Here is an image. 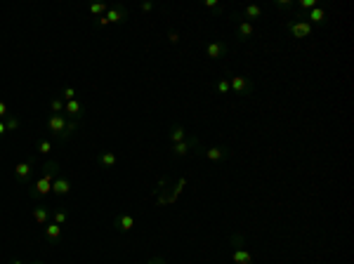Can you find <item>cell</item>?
Here are the masks:
<instances>
[{
	"label": "cell",
	"mask_w": 354,
	"mask_h": 264,
	"mask_svg": "<svg viewBox=\"0 0 354 264\" xmlns=\"http://www.w3.org/2000/svg\"><path fill=\"white\" fill-rule=\"evenodd\" d=\"M142 10H144V12H151V10H154V3H149V0L142 3Z\"/></svg>",
	"instance_id": "cell-33"
},
{
	"label": "cell",
	"mask_w": 354,
	"mask_h": 264,
	"mask_svg": "<svg viewBox=\"0 0 354 264\" xmlns=\"http://www.w3.org/2000/svg\"><path fill=\"white\" fill-rule=\"evenodd\" d=\"M146 264H165V259H163V257H151Z\"/></svg>",
	"instance_id": "cell-32"
},
{
	"label": "cell",
	"mask_w": 354,
	"mask_h": 264,
	"mask_svg": "<svg viewBox=\"0 0 354 264\" xmlns=\"http://www.w3.org/2000/svg\"><path fill=\"white\" fill-rule=\"evenodd\" d=\"M64 106H66V101H64L62 97H54V99L50 101V109H52V113H64Z\"/></svg>",
	"instance_id": "cell-26"
},
{
	"label": "cell",
	"mask_w": 354,
	"mask_h": 264,
	"mask_svg": "<svg viewBox=\"0 0 354 264\" xmlns=\"http://www.w3.org/2000/svg\"><path fill=\"white\" fill-rule=\"evenodd\" d=\"M227 80H229V87H231V92H236L239 97H248V94H253L255 85H253V80L246 76H234V73H227Z\"/></svg>",
	"instance_id": "cell-5"
},
{
	"label": "cell",
	"mask_w": 354,
	"mask_h": 264,
	"mask_svg": "<svg viewBox=\"0 0 354 264\" xmlns=\"http://www.w3.org/2000/svg\"><path fill=\"white\" fill-rule=\"evenodd\" d=\"M253 36H255V24L241 19V22L236 24V40H239V43H246V40H250Z\"/></svg>",
	"instance_id": "cell-10"
},
{
	"label": "cell",
	"mask_w": 354,
	"mask_h": 264,
	"mask_svg": "<svg viewBox=\"0 0 354 264\" xmlns=\"http://www.w3.org/2000/svg\"><path fill=\"white\" fill-rule=\"evenodd\" d=\"M71 189H73V184H71V177H64V175H59V177L52 182V194L54 196H69Z\"/></svg>",
	"instance_id": "cell-11"
},
{
	"label": "cell",
	"mask_w": 354,
	"mask_h": 264,
	"mask_svg": "<svg viewBox=\"0 0 354 264\" xmlns=\"http://www.w3.org/2000/svg\"><path fill=\"white\" fill-rule=\"evenodd\" d=\"M229 248H231V259H234V264H253V257H250V252L246 250V236H243V233H231Z\"/></svg>",
	"instance_id": "cell-2"
},
{
	"label": "cell",
	"mask_w": 354,
	"mask_h": 264,
	"mask_svg": "<svg viewBox=\"0 0 354 264\" xmlns=\"http://www.w3.org/2000/svg\"><path fill=\"white\" fill-rule=\"evenodd\" d=\"M168 40L172 43V45H175V43H180V33H177V31H170V33H168Z\"/></svg>",
	"instance_id": "cell-31"
},
{
	"label": "cell",
	"mask_w": 354,
	"mask_h": 264,
	"mask_svg": "<svg viewBox=\"0 0 354 264\" xmlns=\"http://www.w3.org/2000/svg\"><path fill=\"white\" fill-rule=\"evenodd\" d=\"M116 163H118V158H116L114 151H102V154H100V165H102V168H114Z\"/></svg>",
	"instance_id": "cell-19"
},
{
	"label": "cell",
	"mask_w": 354,
	"mask_h": 264,
	"mask_svg": "<svg viewBox=\"0 0 354 264\" xmlns=\"http://www.w3.org/2000/svg\"><path fill=\"white\" fill-rule=\"evenodd\" d=\"M31 264H45V262H31Z\"/></svg>",
	"instance_id": "cell-36"
},
{
	"label": "cell",
	"mask_w": 354,
	"mask_h": 264,
	"mask_svg": "<svg viewBox=\"0 0 354 264\" xmlns=\"http://www.w3.org/2000/svg\"><path fill=\"white\" fill-rule=\"evenodd\" d=\"M45 238L47 241H59V238H62V226L54 224V222H47L45 224Z\"/></svg>",
	"instance_id": "cell-17"
},
{
	"label": "cell",
	"mask_w": 354,
	"mask_h": 264,
	"mask_svg": "<svg viewBox=\"0 0 354 264\" xmlns=\"http://www.w3.org/2000/svg\"><path fill=\"white\" fill-rule=\"evenodd\" d=\"M10 264H24V262H22V259H12V262H10Z\"/></svg>",
	"instance_id": "cell-35"
},
{
	"label": "cell",
	"mask_w": 354,
	"mask_h": 264,
	"mask_svg": "<svg viewBox=\"0 0 354 264\" xmlns=\"http://www.w3.org/2000/svg\"><path fill=\"white\" fill-rule=\"evenodd\" d=\"M196 154L203 156V158H208V161H224V158L231 156V149L229 147H210V149L196 147Z\"/></svg>",
	"instance_id": "cell-8"
},
{
	"label": "cell",
	"mask_w": 354,
	"mask_h": 264,
	"mask_svg": "<svg viewBox=\"0 0 354 264\" xmlns=\"http://www.w3.org/2000/svg\"><path fill=\"white\" fill-rule=\"evenodd\" d=\"M52 149H54V142L52 140H40L38 144H36V151H38V154H43V156H47Z\"/></svg>",
	"instance_id": "cell-23"
},
{
	"label": "cell",
	"mask_w": 354,
	"mask_h": 264,
	"mask_svg": "<svg viewBox=\"0 0 354 264\" xmlns=\"http://www.w3.org/2000/svg\"><path fill=\"white\" fill-rule=\"evenodd\" d=\"M64 116L69 118V120H78V123H80V118H83V104H80L78 99L66 101V106H64Z\"/></svg>",
	"instance_id": "cell-13"
},
{
	"label": "cell",
	"mask_w": 354,
	"mask_h": 264,
	"mask_svg": "<svg viewBox=\"0 0 354 264\" xmlns=\"http://www.w3.org/2000/svg\"><path fill=\"white\" fill-rule=\"evenodd\" d=\"M59 177V163L57 161H47L43 165V172H40V177L36 179L29 189V196L31 198H45L47 194H52V182Z\"/></svg>",
	"instance_id": "cell-1"
},
{
	"label": "cell",
	"mask_w": 354,
	"mask_h": 264,
	"mask_svg": "<svg viewBox=\"0 0 354 264\" xmlns=\"http://www.w3.org/2000/svg\"><path fill=\"white\" fill-rule=\"evenodd\" d=\"M5 116H10V109H8V104H5V101H0V120H3Z\"/></svg>",
	"instance_id": "cell-30"
},
{
	"label": "cell",
	"mask_w": 354,
	"mask_h": 264,
	"mask_svg": "<svg viewBox=\"0 0 354 264\" xmlns=\"http://www.w3.org/2000/svg\"><path fill=\"white\" fill-rule=\"evenodd\" d=\"M5 132H8V130H5V123H3V120H0V137H3V135H5Z\"/></svg>",
	"instance_id": "cell-34"
},
{
	"label": "cell",
	"mask_w": 354,
	"mask_h": 264,
	"mask_svg": "<svg viewBox=\"0 0 354 264\" xmlns=\"http://www.w3.org/2000/svg\"><path fill=\"white\" fill-rule=\"evenodd\" d=\"M274 8L281 10V12H286V10L295 8V3H293V0H274Z\"/></svg>",
	"instance_id": "cell-28"
},
{
	"label": "cell",
	"mask_w": 354,
	"mask_h": 264,
	"mask_svg": "<svg viewBox=\"0 0 354 264\" xmlns=\"http://www.w3.org/2000/svg\"><path fill=\"white\" fill-rule=\"evenodd\" d=\"M227 52H229V45L224 40H210L208 45H206L208 59H222V57H227Z\"/></svg>",
	"instance_id": "cell-9"
},
{
	"label": "cell",
	"mask_w": 354,
	"mask_h": 264,
	"mask_svg": "<svg viewBox=\"0 0 354 264\" xmlns=\"http://www.w3.org/2000/svg\"><path fill=\"white\" fill-rule=\"evenodd\" d=\"M33 219L38 222V226H45L52 219V210L47 205H38V208H33Z\"/></svg>",
	"instance_id": "cell-15"
},
{
	"label": "cell",
	"mask_w": 354,
	"mask_h": 264,
	"mask_svg": "<svg viewBox=\"0 0 354 264\" xmlns=\"http://www.w3.org/2000/svg\"><path fill=\"white\" fill-rule=\"evenodd\" d=\"M203 8L213 15H222V3L220 0H203Z\"/></svg>",
	"instance_id": "cell-22"
},
{
	"label": "cell",
	"mask_w": 354,
	"mask_h": 264,
	"mask_svg": "<svg viewBox=\"0 0 354 264\" xmlns=\"http://www.w3.org/2000/svg\"><path fill=\"white\" fill-rule=\"evenodd\" d=\"M187 137H189V132H187L182 125H172V127H170V142H172V144H177V142H185Z\"/></svg>",
	"instance_id": "cell-18"
},
{
	"label": "cell",
	"mask_w": 354,
	"mask_h": 264,
	"mask_svg": "<svg viewBox=\"0 0 354 264\" xmlns=\"http://www.w3.org/2000/svg\"><path fill=\"white\" fill-rule=\"evenodd\" d=\"M3 123H5V130H8V132L19 130V125H22V123H19V118H17V116H12V113L3 118Z\"/></svg>",
	"instance_id": "cell-24"
},
{
	"label": "cell",
	"mask_w": 354,
	"mask_h": 264,
	"mask_svg": "<svg viewBox=\"0 0 354 264\" xmlns=\"http://www.w3.org/2000/svg\"><path fill=\"white\" fill-rule=\"evenodd\" d=\"M241 17H243L246 22L253 24V22H257V19H262V17H264V10H262L257 3H250V5H246V8H243Z\"/></svg>",
	"instance_id": "cell-14"
},
{
	"label": "cell",
	"mask_w": 354,
	"mask_h": 264,
	"mask_svg": "<svg viewBox=\"0 0 354 264\" xmlns=\"http://www.w3.org/2000/svg\"><path fill=\"white\" fill-rule=\"evenodd\" d=\"M284 31L288 33L291 38L302 40V38H309L314 29H312V24L305 22V19H291V22H286V24H284Z\"/></svg>",
	"instance_id": "cell-3"
},
{
	"label": "cell",
	"mask_w": 354,
	"mask_h": 264,
	"mask_svg": "<svg viewBox=\"0 0 354 264\" xmlns=\"http://www.w3.org/2000/svg\"><path fill=\"white\" fill-rule=\"evenodd\" d=\"M33 172H36V158H26L24 163H17L15 168V179L19 184H29L33 177Z\"/></svg>",
	"instance_id": "cell-6"
},
{
	"label": "cell",
	"mask_w": 354,
	"mask_h": 264,
	"mask_svg": "<svg viewBox=\"0 0 354 264\" xmlns=\"http://www.w3.org/2000/svg\"><path fill=\"white\" fill-rule=\"evenodd\" d=\"M66 219H69L66 210H52V222H54V224L64 226V224H66Z\"/></svg>",
	"instance_id": "cell-25"
},
{
	"label": "cell",
	"mask_w": 354,
	"mask_h": 264,
	"mask_svg": "<svg viewBox=\"0 0 354 264\" xmlns=\"http://www.w3.org/2000/svg\"><path fill=\"white\" fill-rule=\"evenodd\" d=\"M107 10H109V5H107V3H93V5H90V15L100 19V17H104V15H107Z\"/></svg>",
	"instance_id": "cell-21"
},
{
	"label": "cell",
	"mask_w": 354,
	"mask_h": 264,
	"mask_svg": "<svg viewBox=\"0 0 354 264\" xmlns=\"http://www.w3.org/2000/svg\"><path fill=\"white\" fill-rule=\"evenodd\" d=\"M62 99L64 101H73V99H76V90H73V87H64V90H62Z\"/></svg>",
	"instance_id": "cell-29"
},
{
	"label": "cell",
	"mask_w": 354,
	"mask_h": 264,
	"mask_svg": "<svg viewBox=\"0 0 354 264\" xmlns=\"http://www.w3.org/2000/svg\"><path fill=\"white\" fill-rule=\"evenodd\" d=\"M199 147V142L194 140V137H187L185 142H177V144H172V156L175 158H182V156H187L192 149Z\"/></svg>",
	"instance_id": "cell-12"
},
{
	"label": "cell",
	"mask_w": 354,
	"mask_h": 264,
	"mask_svg": "<svg viewBox=\"0 0 354 264\" xmlns=\"http://www.w3.org/2000/svg\"><path fill=\"white\" fill-rule=\"evenodd\" d=\"M128 19H130V12H128V8L121 5V3L109 5L107 15H104V22H107V24H125Z\"/></svg>",
	"instance_id": "cell-7"
},
{
	"label": "cell",
	"mask_w": 354,
	"mask_h": 264,
	"mask_svg": "<svg viewBox=\"0 0 354 264\" xmlns=\"http://www.w3.org/2000/svg\"><path fill=\"white\" fill-rule=\"evenodd\" d=\"M215 90L220 94H227V92H231V87H229V80H227V78H220V80H217V85H215Z\"/></svg>",
	"instance_id": "cell-27"
},
{
	"label": "cell",
	"mask_w": 354,
	"mask_h": 264,
	"mask_svg": "<svg viewBox=\"0 0 354 264\" xmlns=\"http://www.w3.org/2000/svg\"><path fill=\"white\" fill-rule=\"evenodd\" d=\"M66 125H69V118L64 116V113H52V116L47 118L45 130L50 132L52 137H57L59 142H64V132H66Z\"/></svg>",
	"instance_id": "cell-4"
},
{
	"label": "cell",
	"mask_w": 354,
	"mask_h": 264,
	"mask_svg": "<svg viewBox=\"0 0 354 264\" xmlns=\"http://www.w3.org/2000/svg\"><path fill=\"white\" fill-rule=\"evenodd\" d=\"M132 226H135V217L132 215H121L118 217V229L121 231H132Z\"/></svg>",
	"instance_id": "cell-20"
},
{
	"label": "cell",
	"mask_w": 354,
	"mask_h": 264,
	"mask_svg": "<svg viewBox=\"0 0 354 264\" xmlns=\"http://www.w3.org/2000/svg\"><path fill=\"white\" fill-rule=\"evenodd\" d=\"M305 22H309V24H326V12L316 5L314 10H309L307 15H305Z\"/></svg>",
	"instance_id": "cell-16"
}]
</instances>
